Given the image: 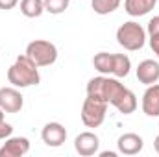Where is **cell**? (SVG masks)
Masks as SVG:
<instances>
[{"instance_id":"1","label":"cell","mask_w":159,"mask_h":157,"mask_svg":"<svg viewBox=\"0 0 159 157\" xmlns=\"http://www.w3.org/2000/svg\"><path fill=\"white\" fill-rule=\"evenodd\" d=\"M87 94L106 100L122 115H131L137 109V96L133 94V91L124 87L115 76L102 74V76L91 78L87 83Z\"/></svg>"},{"instance_id":"2","label":"cell","mask_w":159,"mask_h":157,"mask_svg":"<svg viewBox=\"0 0 159 157\" xmlns=\"http://www.w3.org/2000/svg\"><path fill=\"white\" fill-rule=\"evenodd\" d=\"M7 81L13 87H17V89L39 85V81H41L39 67L26 54L24 56H19L15 59V63L7 69Z\"/></svg>"},{"instance_id":"3","label":"cell","mask_w":159,"mask_h":157,"mask_svg":"<svg viewBox=\"0 0 159 157\" xmlns=\"http://www.w3.org/2000/svg\"><path fill=\"white\" fill-rule=\"evenodd\" d=\"M117 43L128 52H137L146 44V30L139 22L128 20L117 30Z\"/></svg>"},{"instance_id":"4","label":"cell","mask_w":159,"mask_h":157,"mask_svg":"<svg viewBox=\"0 0 159 157\" xmlns=\"http://www.w3.org/2000/svg\"><path fill=\"white\" fill-rule=\"evenodd\" d=\"M107 105L109 104L106 100L87 94V98L83 100V105H81V122L87 128H100L107 115Z\"/></svg>"},{"instance_id":"5","label":"cell","mask_w":159,"mask_h":157,"mask_svg":"<svg viewBox=\"0 0 159 157\" xmlns=\"http://www.w3.org/2000/svg\"><path fill=\"white\" fill-rule=\"evenodd\" d=\"M26 56L37 65V67H50L57 59V48L54 43L46 39H35L28 43L26 46Z\"/></svg>"},{"instance_id":"6","label":"cell","mask_w":159,"mask_h":157,"mask_svg":"<svg viewBox=\"0 0 159 157\" xmlns=\"http://www.w3.org/2000/svg\"><path fill=\"white\" fill-rule=\"evenodd\" d=\"M24 105V98L17 87H0V109L4 113H19Z\"/></svg>"},{"instance_id":"7","label":"cell","mask_w":159,"mask_h":157,"mask_svg":"<svg viewBox=\"0 0 159 157\" xmlns=\"http://www.w3.org/2000/svg\"><path fill=\"white\" fill-rule=\"evenodd\" d=\"M41 139H43V142L46 146L59 148L67 141V129L59 122H48V124H44V128L41 131Z\"/></svg>"},{"instance_id":"8","label":"cell","mask_w":159,"mask_h":157,"mask_svg":"<svg viewBox=\"0 0 159 157\" xmlns=\"http://www.w3.org/2000/svg\"><path fill=\"white\" fill-rule=\"evenodd\" d=\"M98 148H100V139L93 131H83L74 139V150L81 157H91L98 154Z\"/></svg>"},{"instance_id":"9","label":"cell","mask_w":159,"mask_h":157,"mask_svg":"<svg viewBox=\"0 0 159 157\" xmlns=\"http://www.w3.org/2000/svg\"><path fill=\"white\" fill-rule=\"evenodd\" d=\"M30 152V141L26 137H7L0 148V157H22Z\"/></svg>"},{"instance_id":"10","label":"cell","mask_w":159,"mask_h":157,"mask_svg":"<svg viewBox=\"0 0 159 157\" xmlns=\"http://www.w3.org/2000/svg\"><path fill=\"white\" fill-rule=\"evenodd\" d=\"M143 146H144V141L137 133H124L117 141L119 154H122V155H137L143 150Z\"/></svg>"},{"instance_id":"11","label":"cell","mask_w":159,"mask_h":157,"mask_svg":"<svg viewBox=\"0 0 159 157\" xmlns=\"http://www.w3.org/2000/svg\"><path fill=\"white\" fill-rule=\"evenodd\" d=\"M143 113L146 117L156 118L159 117V83H152L148 85V89L143 94Z\"/></svg>"},{"instance_id":"12","label":"cell","mask_w":159,"mask_h":157,"mask_svg":"<svg viewBox=\"0 0 159 157\" xmlns=\"http://www.w3.org/2000/svg\"><path fill=\"white\" fill-rule=\"evenodd\" d=\"M137 79L144 85H152L159 81V61L144 59L137 65Z\"/></svg>"},{"instance_id":"13","label":"cell","mask_w":159,"mask_h":157,"mask_svg":"<svg viewBox=\"0 0 159 157\" xmlns=\"http://www.w3.org/2000/svg\"><path fill=\"white\" fill-rule=\"evenodd\" d=\"M157 0H124V9L131 17H144L156 7Z\"/></svg>"},{"instance_id":"14","label":"cell","mask_w":159,"mask_h":157,"mask_svg":"<svg viewBox=\"0 0 159 157\" xmlns=\"http://www.w3.org/2000/svg\"><path fill=\"white\" fill-rule=\"evenodd\" d=\"M131 70V59L126 54H113V70L111 76L115 78H126Z\"/></svg>"},{"instance_id":"15","label":"cell","mask_w":159,"mask_h":157,"mask_svg":"<svg viewBox=\"0 0 159 157\" xmlns=\"http://www.w3.org/2000/svg\"><path fill=\"white\" fill-rule=\"evenodd\" d=\"M93 65H94V69L100 74L111 76V70H113V54H109V52H98L93 57Z\"/></svg>"},{"instance_id":"16","label":"cell","mask_w":159,"mask_h":157,"mask_svg":"<svg viewBox=\"0 0 159 157\" xmlns=\"http://www.w3.org/2000/svg\"><path fill=\"white\" fill-rule=\"evenodd\" d=\"M20 13L28 19H37L44 13L43 0H20Z\"/></svg>"},{"instance_id":"17","label":"cell","mask_w":159,"mask_h":157,"mask_svg":"<svg viewBox=\"0 0 159 157\" xmlns=\"http://www.w3.org/2000/svg\"><path fill=\"white\" fill-rule=\"evenodd\" d=\"M120 2L122 0H93L91 6L94 9L96 15H109L113 11H117L120 7Z\"/></svg>"},{"instance_id":"18","label":"cell","mask_w":159,"mask_h":157,"mask_svg":"<svg viewBox=\"0 0 159 157\" xmlns=\"http://www.w3.org/2000/svg\"><path fill=\"white\" fill-rule=\"evenodd\" d=\"M43 2H44V11H48L50 15H61L70 4V0H43Z\"/></svg>"},{"instance_id":"19","label":"cell","mask_w":159,"mask_h":157,"mask_svg":"<svg viewBox=\"0 0 159 157\" xmlns=\"http://www.w3.org/2000/svg\"><path fill=\"white\" fill-rule=\"evenodd\" d=\"M11 133H13V126L4 118H0V141H6L7 137H11Z\"/></svg>"},{"instance_id":"20","label":"cell","mask_w":159,"mask_h":157,"mask_svg":"<svg viewBox=\"0 0 159 157\" xmlns=\"http://www.w3.org/2000/svg\"><path fill=\"white\" fill-rule=\"evenodd\" d=\"M146 35H159V15L150 19L148 28H146Z\"/></svg>"},{"instance_id":"21","label":"cell","mask_w":159,"mask_h":157,"mask_svg":"<svg viewBox=\"0 0 159 157\" xmlns=\"http://www.w3.org/2000/svg\"><path fill=\"white\" fill-rule=\"evenodd\" d=\"M148 41H150V48L159 57V35H148Z\"/></svg>"},{"instance_id":"22","label":"cell","mask_w":159,"mask_h":157,"mask_svg":"<svg viewBox=\"0 0 159 157\" xmlns=\"http://www.w3.org/2000/svg\"><path fill=\"white\" fill-rule=\"evenodd\" d=\"M19 2H20V0H0V9L9 11V9H13Z\"/></svg>"},{"instance_id":"23","label":"cell","mask_w":159,"mask_h":157,"mask_svg":"<svg viewBox=\"0 0 159 157\" xmlns=\"http://www.w3.org/2000/svg\"><path fill=\"white\" fill-rule=\"evenodd\" d=\"M115 155H117L115 152H102L100 154V157H115Z\"/></svg>"},{"instance_id":"24","label":"cell","mask_w":159,"mask_h":157,"mask_svg":"<svg viewBox=\"0 0 159 157\" xmlns=\"http://www.w3.org/2000/svg\"><path fill=\"white\" fill-rule=\"evenodd\" d=\"M154 148H156V152L159 154V135L156 137V141H154Z\"/></svg>"},{"instance_id":"25","label":"cell","mask_w":159,"mask_h":157,"mask_svg":"<svg viewBox=\"0 0 159 157\" xmlns=\"http://www.w3.org/2000/svg\"><path fill=\"white\" fill-rule=\"evenodd\" d=\"M0 118H4V111L2 109H0Z\"/></svg>"}]
</instances>
